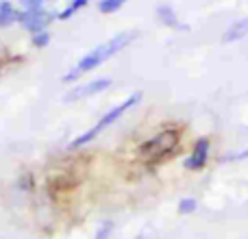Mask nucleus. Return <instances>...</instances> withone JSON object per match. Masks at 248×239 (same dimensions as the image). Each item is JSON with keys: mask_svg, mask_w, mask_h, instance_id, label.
<instances>
[{"mask_svg": "<svg viewBox=\"0 0 248 239\" xmlns=\"http://www.w3.org/2000/svg\"><path fill=\"white\" fill-rule=\"evenodd\" d=\"M248 35V17H242V20L233 22L222 35V42L224 44H231V42H240Z\"/></svg>", "mask_w": 248, "mask_h": 239, "instance_id": "nucleus-9", "label": "nucleus"}, {"mask_svg": "<svg viewBox=\"0 0 248 239\" xmlns=\"http://www.w3.org/2000/svg\"><path fill=\"white\" fill-rule=\"evenodd\" d=\"M157 20L161 22L163 26H168V29H174V30H187V26L181 24L179 17H176V11H172L168 4H161V7H157Z\"/></svg>", "mask_w": 248, "mask_h": 239, "instance_id": "nucleus-8", "label": "nucleus"}, {"mask_svg": "<svg viewBox=\"0 0 248 239\" xmlns=\"http://www.w3.org/2000/svg\"><path fill=\"white\" fill-rule=\"evenodd\" d=\"M55 20H57V15L48 11L46 7H35V9H22L17 24H22V29L29 30L31 35H35V33L46 30L48 24Z\"/></svg>", "mask_w": 248, "mask_h": 239, "instance_id": "nucleus-4", "label": "nucleus"}, {"mask_svg": "<svg viewBox=\"0 0 248 239\" xmlns=\"http://www.w3.org/2000/svg\"><path fill=\"white\" fill-rule=\"evenodd\" d=\"M31 44H33L35 48H46L48 44H50V33H48V30H42V33L31 35Z\"/></svg>", "mask_w": 248, "mask_h": 239, "instance_id": "nucleus-13", "label": "nucleus"}, {"mask_svg": "<svg viewBox=\"0 0 248 239\" xmlns=\"http://www.w3.org/2000/svg\"><path fill=\"white\" fill-rule=\"evenodd\" d=\"M111 87V78H94V81H87L83 85H77L63 96V103H78V100L92 98V96H98L103 91H107Z\"/></svg>", "mask_w": 248, "mask_h": 239, "instance_id": "nucleus-5", "label": "nucleus"}, {"mask_svg": "<svg viewBox=\"0 0 248 239\" xmlns=\"http://www.w3.org/2000/svg\"><path fill=\"white\" fill-rule=\"evenodd\" d=\"M135 37H137L135 30H124V33L116 35V37H111L109 42L98 44L94 50H90L87 55H83L81 59L77 61V65H74V68L63 76V83H72V81H77L78 76H83V74L96 70L98 65L107 63V59H111V57H116L118 52H122L124 48H126Z\"/></svg>", "mask_w": 248, "mask_h": 239, "instance_id": "nucleus-1", "label": "nucleus"}, {"mask_svg": "<svg viewBox=\"0 0 248 239\" xmlns=\"http://www.w3.org/2000/svg\"><path fill=\"white\" fill-rule=\"evenodd\" d=\"M17 20H20V9L9 0H0V29H9L17 24Z\"/></svg>", "mask_w": 248, "mask_h": 239, "instance_id": "nucleus-7", "label": "nucleus"}, {"mask_svg": "<svg viewBox=\"0 0 248 239\" xmlns=\"http://www.w3.org/2000/svg\"><path fill=\"white\" fill-rule=\"evenodd\" d=\"M111 231H113V222H105L103 226H100V231L96 233V239H109Z\"/></svg>", "mask_w": 248, "mask_h": 239, "instance_id": "nucleus-14", "label": "nucleus"}, {"mask_svg": "<svg viewBox=\"0 0 248 239\" xmlns=\"http://www.w3.org/2000/svg\"><path fill=\"white\" fill-rule=\"evenodd\" d=\"M87 4H90V0H72V2H70L68 7L63 9V11L57 13V20H70L74 13H78L81 9H85Z\"/></svg>", "mask_w": 248, "mask_h": 239, "instance_id": "nucleus-10", "label": "nucleus"}, {"mask_svg": "<svg viewBox=\"0 0 248 239\" xmlns=\"http://www.w3.org/2000/svg\"><path fill=\"white\" fill-rule=\"evenodd\" d=\"M140 100H141V91H135V94H131L128 98H124V103H120V105H116L113 109H109L107 113H105L103 118L96 122V126L94 128H90V131H85L83 135H78L77 139L70 144V148H83L85 144H90V141H94L96 137L100 135V133H105L107 131L111 124H116L118 120H120L124 113L128 111V109H133L135 105H140Z\"/></svg>", "mask_w": 248, "mask_h": 239, "instance_id": "nucleus-3", "label": "nucleus"}, {"mask_svg": "<svg viewBox=\"0 0 248 239\" xmlns=\"http://www.w3.org/2000/svg\"><path fill=\"white\" fill-rule=\"evenodd\" d=\"M209 150H211V141L207 139V137L196 139V144L192 146L189 157L183 161V167L189 172H201L202 167L207 165V161H209Z\"/></svg>", "mask_w": 248, "mask_h": 239, "instance_id": "nucleus-6", "label": "nucleus"}, {"mask_svg": "<svg viewBox=\"0 0 248 239\" xmlns=\"http://www.w3.org/2000/svg\"><path fill=\"white\" fill-rule=\"evenodd\" d=\"M196 209H198V202L194 200V198H183V200L179 202V213L181 215H192Z\"/></svg>", "mask_w": 248, "mask_h": 239, "instance_id": "nucleus-12", "label": "nucleus"}, {"mask_svg": "<svg viewBox=\"0 0 248 239\" xmlns=\"http://www.w3.org/2000/svg\"><path fill=\"white\" fill-rule=\"evenodd\" d=\"M48 0H20V4L24 9H35V7H44Z\"/></svg>", "mask_w": 248, "mask_h": 239, "instance_id": "nucleus-15", "label": "nucleus"}, {"mask_svg": "<svg viewBox=\"0 0 248 239\" xmlns=\"http://www.w3.org/2000/svg\"><path fill=\"white\" fill-rule=\"evenodd\" d=\"M128 0H100L98 2V11L100 13H116L126 4Z\"/></svg>", "mask_w": 248, "mask_h": 239, "instance_id": "nucleus-11", "label": "nucleus"}, {"mask_svg": "<svg viewBox=\"0 0 248 239\" xmlns=\"http://www.w3.org/2000/svg\"><path fill=\"white\" fill-rule=\"evenodd\" d=\"M181 144V131L179 128H163V131L155 133L148 141L137 148V157L144 163H157L172 154Z\"/></svg>", "mask_w": 248, "mask_h": 239, "instance_id": "nucleus-2", "label": "nucleus"}, {"mask_svg": "<svg viewBox=\"0 0 248 239\" xmlns=\"http://www.w3.org/2000/svg\"><path fill=\"white\" fill-rule=\"evenodd\" d=\"M235 159H248V152H242V154H231V157H224L222 161H235Z\"/></svg>", "mask_w": 248, "mask_h": 239, "instance_id": "nucleus-16", "label": "nucleus"}]
</instances>
